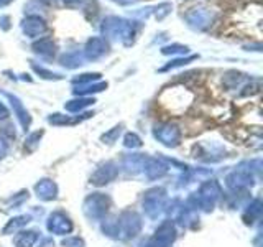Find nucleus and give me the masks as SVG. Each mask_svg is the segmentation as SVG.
<instances>
[{"mask_svg":"<svg viewBox=\"0 0 263 247\" xmlns=\"http://www.w3.org/2000/svg\"><path fill=\"white\" fill-rule=\"evenodd\" d=\"M173 10V5L168 4V2H163L160 4L158 7L155 8V16H156V20H163L164 16H168Z\"/></svg>","mask_w":263,"mask_h":247,"instance_id":"obj_10","label":"nucleus"},{"mask_svg":"<svg viewBox=\"0 0 263 247\" xmlns=\"http://www.w3.org/2000/svg\"><path fill=\"white\" fill-rule=\"evenodd\" d=\"M63 2H64L66 5H72V4H78V2H81V0H63Z\"/></svg>","mask_w":263,"mask_h":247,"instance_id":"obj_19","label":"nucleus"},{"mask_svg":"<svg viewBox=\"0 0 263 247\" xmlns=\"http://www.w3.org/2000/svg\"><path fill=\"white\" fill-rule=\"evenodd\" d=\"M7 97L10 99L12 101V105L15 107V111H16V114H18V117H20V120H22V123L25 127L28 126L30 123V117H28V114L23 111V107H22V104H20V101L16 97H13V96H10V94H7Z\"/></svg>","mask_w":263,"mask_h":247,"instance_id":"obj_7","label":"nucleus"},{"mask_svg":"<svg viewBox=\"0 0 263 247\" xmlns=\"http://www.w3.org/2000/svg\"><path fill=\"white\" fill-rule=\"evenodd\" d=\"M43 2H46V4H49V2H53V0H43Z\"/></svg>","mask_w":263,"mask_h":247,"instance_id":"obj_21","label":"nucleus"},{"mask_svg":"<svg viewBox=\"0 0 263 247\" xmlns=\"http://www.w3.org/2000/svg\"><path fill=\"white\" fill-rule=\"evenodd\" d=\"M107 49H109L107 41L104 38L94 37L86 43V48H84V51H82V55H84L86 60H99V58L107 53Z\"/></svg>","mask_w":263,"mask_h":247,"instance_id":"obj_4","label":"nucleus"},{"mask_svg":"<svg viewBox=\"0 0 263 247\" xmlns=\"http://www.w3.org/2000/svg\"><path fill=\"white\" fill-rule=\"evenodd\" d=\"M22 30H23L25 35L30 37V38H40L46 33L48 27H46V23L41 16L28 15L27 19H23V22H22Z\"/></svg>","mask_w":263,"mask_h":247,"instance_id":"obj_3","label":"nucleus"},{"mask_svg":"<svg viewBox=\"0 0 263 247\" xmlns=\"http://www.w3.org/2000/svg\"><path fill=\"white\" fill-rule=\"evenodd\" d=\"M94 102V99H81V101H71L66 104V109L71 111V112H78L81 109H84V107L90 105Z\"/></svg>","mask_w":263,"mask_h":247,"instance_id":"obj_9","label":"nucleus"},{"mask_svg":"<svg viewBox=\"0 0 263 247\" xmlns=\"http://www.w3.org/2000/svg\"><path fill=\"white\" fill-rule=\"evenodd\" d=\"M115 2H119V4H122V5H128V4L137 2V0H115Z\"/></svg>","mask_w":263,"mask_h":247,"instance_id":"obj_18","label":"nucleus"},{"mask_svg":"<svg viewBox=\"0 0 263 247\" xmlns=\"http://www.w3.org/2000/svg\"><path fill=\"white\" fill-rule=\"evenodd\" d=\"M33 69H35L36 73H40V74H43V78H46V79H60V76H58V74L49 73V71H46L43 68H40V66H36V64H33Z\"/></svg>","mask_w":263,"mask_h":247,"instance_id":"obj_14","label":"nucleus"},{"mask_svg":"<svg viewBox=\"0 0 263 247\" xmlns=\"http://www.w3.org/2000/svg\"><path fill=\"white\" fill-rule=\"evenodd\" d=\"M189 51L187 46H183V45H170V46H164L161 49L163 55H176V53H181V55H186Z\"/></svg>","mask_w":263,"mask_h":247,"instance_id":"obj_12","label":"nucleus"},{"mask_svg":"<svg viewBox=\"0 0 263 247\" xmlns=\"http://www.w3.org/2000/svg\"><path fill=\"white\" fill-rule=\"evenodd\" d=\"M0 23H2L4 30H8V16H2V19H0Z\"/></svg>","mask_w":263,"mask_h":247,"instance_id":"obj_17","label":"nucleus"},{"mask_svg":"<svg viewBox=\"0 0 263 247\" xmlns=\"http://www.w3.org/2000/svg\"><path fill=\"white\" fill-rule=\"evenodd\" d=\"M33 51L40 56H45V58H53L56 53V45L53 43L51 38H41L40 41H36L33 45Z\"/></svg>","mask_w":263,"mask_h":247,"instance_id":"obj_5","label":"nucleus"},{"mask_svg":"<svg viewBox=\"0 0 263 247\" xmlns=\"http://www.w3.org/2000/svg\"><path fill=\"white\" fill-rule=\"evenodd\" d=\"M101 79V74L99 73H94V74H90V73H87V74H81L79 78H74V82H79V86H82V84H89V82H94V81H99Z\"/></svg>","mask_w":263,"mask_h":247,"instance_id":"obj_11","label":"nucleus"},{"mask_svg":"<svg viewBox=\"0 0 263 247\" xmlns=\"http://www.w3.org/2000/svg\"><path fill=\"white\" fill-rule=\"evenodd\" d=\"M125 144L130 147V145H134V147H138L140 145V140H138V137L137 135H134V134H128L127 137H125Z\"/></svg>","mask_w":263,"mask_h":247,"instance_id":"obj_15","label":"nucleus"},{"mask_svg":"<svg viewBox=\"0 0 263 247\" xmlns=\"http://www.w3.org/2000/svg\"><path fill=\"white\" fill-rule=\"evenodd\" d=\"M196 60V56H191V58H178V60H173L170 61V64H166L161 71H168V69H173V68H179V66H184L187 64L189 61Z\"/></svg>","mask_w":263,"mask_h":247,"instance_id":"obj_13","label":"nucleus"},{"mask_svg":"<svg viewBox=\"0 0 263 247\" xmlns=\"http://www.w3.org/2000/svg\"><path fill=\"white\" fill-rule=\"evenodd\" d=\"M178 137H179V132H178L176 127H170L168 126V127L161 129V132H160V138L168 145H171V140H178Z\"/></svg>","mask_w":263,"mask_h":247,"instance_id":"obj_8","label":"nucleus"},{"mask_svg":"<svg viewBox=\"0 0 263 247\" xmlns=\"http://www.w3.org/2000/svg\"><path fill=\"white\" fill-rule=\"evenodd\" d=\"M214 19H216V13H214L212 10H209V8H204V7H196L186 13L187 25L193 30H197V31L208 30L212 25Z\"/></svg>","mask_w":263,"mask_h":247,"instance_id":"obj_2","label":"nucleus"},{"mask_svg":"<svg viewBox=\"0 0 263 247\" xmlns=\"http://www.w3.org/2000/svg\"><path fill=\"white\" fill-rule=\"evenodd\" d=\"M12 2V0H0V8H2V7H5V5H8V4H10Z\"/></svg>","mask_w":263,"mask_h":247,"instance_id":"obj_20","label":"nucleus"},{"mask_svg":"<svg viewBox=\"0 0 263 247\" xmlns=\"http://www.w3.org/2000/svg\"><path fill=\"white\" fill-rule=\"evenodd\" d=\"M86 61V58L82 53L79 51H72V53H68V55H64L61 58V63L64 66H68V68H76V66H81V64H84Z\"/></svg>","mask_w":263,"mask_h":247,"instance_id":"obj_6","label":"nucleus"},{"mask_svg":"<svg viewBox=\"0 0 263 247\" xmlns=\"http://www.w3.org/2000/svg\"><path fill=\"white\" fill-rule=\"evenodd\" d=\"M102 35L104 40H120L125 46H130L134 43V37L137 35V25L135 22L123 20L119 16H107L102 23Z\"/></svg>","mask_w":263,"mask_h":247,"instance_id":"obj_1","label":"nucleus"},{"mask_svg":"<svg viewBox=\"0 0 263 247\" xmlns=\"http://www.w3.org/2000/svg\"><path fill=\"white\" fill-rule=\"evenodd\" d=\"M7 115H8V111L5 109V105L0 102V119H5Z\"/></svg>","mask_w":263,"mask_h":247,"instance_id":"obj_16","label":"nucleus"}]
</instances>
